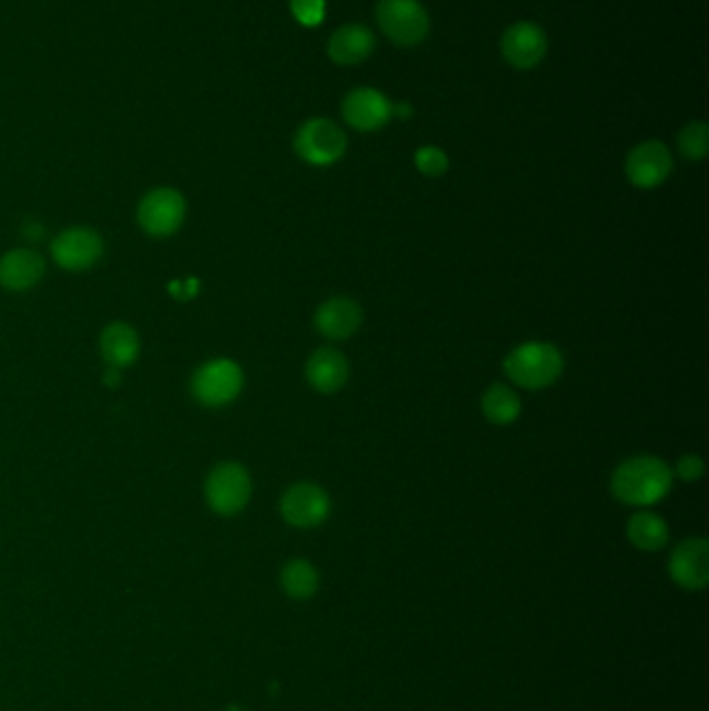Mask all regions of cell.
<instances>
[{"label":"cell","instance_id":"cell-2","mask_svg":"<svg viewBox=\"0 0 709 711\" xmlns=\"http://www.w3.org/2000/svg\"><path fill=\"white\" fill-rule=\"evenodd\" d=\"M504 373L516 387L547 389L562 377L564 356L549 341H527L504 358Z\"/></svg>","mask_w":709,"mask_h":711},{"label":"cell","instance_id":"cell-8","mask_svg":"<svg viewBox=\"0 0 709 711\" xmlns=\"http://www.w3.org/2000/svg\"><path fill=\"white\" fill-rule=\"evenodd\" d=\"M279 510L283 520L296 529H314L329 518L331 499L321 485L296 483L283 493Z\"/></svg>","mask_w":709,"mask_h":711},{"label":"cell","instance_id":"cell-6","mask_svg":"<svg viewBox=\"0 0 709 711\" xmlns=\"http://www.w3.org/2000/svg\"><path fill=\"white\" fill-rule=\"evenodd\" d=\"M244 387V373L240 364L229 358H217L202 364L192 377L194 398L208 408L227 406L238 398Z\"/></svg>","mask_w":709,"mask_h":711},{"label":"cell","instance_id":"cell-14","mask_svg":"<svg viewBox=\"0 0 709 711\" xmlns=\"http://www.w3.org/2000/svg\"><path fill=\"white\" fill-rule=\"evenodd\" d=\"M314 325L319 333L331 341H346L362 327V308L346 296L323 302L314 314Z\"/></svg>","mask_w":709,"mask_h":711},{"label":"cell","instance_id":"cell-4","mask_svg":"<svg viewBox=\"0 0 709 711\" xmlns=\"http://www.w3.org/2000/svg\"><path fill=\"white\" fill-rule=\"evenodd\" d=\"M204 495L210 510L221 516L242 512L252 495V481L248 470L238 462H223L208 474Z\"/></svg>","mask_w":709,"mask_h":711},{"label":"cell","instance_id":"cell-11","mask_svg":"<svg viewBox=\"0 0 709 711\" xmlns=\"http://www.w3.org/2000/svg\"><path fill=\"white\" fill-rule=\"evenodd\" d=\"M672 581L687 589L699 591L709 581V543L705 537H689L680 541L668 564Z\"/></svg>","mask_w":709,"mask_h":711},{"label":"cell","instance_id":"cell-26","mask_svg":"<svg viewBox=\"0 0 709 711\" xmlns=\"http://www.w3.org/2000/svg\"><path fill=\"white\" fill-rule=\"evenodd\" d=\"M393 115H398L400 119H408V117H412V107L408 102L393 104Z\"/></svg>","mask_w":709,"mask_h":711},{"label":"cell","instance_id":"cell-20","mask_svg":"<svg viewBox=\"0 0 709 711\" xmlns=\"http://www.w3.org/2000/svg\"><path fill=\"white\" fill-rule=\"evenodd\" d=\"M481 410L485 414V418L489 420L491 425L497 427H508L520 418L522 414V402L520 395L504 383H493L491 387H487V391L483 393L481 400Z\"/></svg>","mask_w":709,"mask_h":711},{"label":"cell","instance_id":"cell-12","mask_svg":"<svg viewBox=\"0 0 709 711\" xmlns=\"http://www.w3.org/2000/svg\"><path fill=\"white\" fill-rule=\"evenodd\" d=\"M341 117L358 131H377L393 117V104L375 88H356L341 102Z\"/></svg>","mask_w":709,"mask_h":711},{"label":"cell","instance_id":"cell-10","mask_svg":"<svg viewBox=\"0 0 709 711\" xmlns=\"http://www.w3.org/2000/svg\"><path fill=\"white\" fill-rule=\"evenodd\" d=\"M50 252L59 267L67 271H84L100 260L104 244L96 231L88 227H71L52 240Z\"/></svg>","mask_w":709,"mask_h":711},{"label":"cell","instance_id":"cell-3","mask_svg":"<svg viewBox=\"0 0 709 711\" xmlns=\"http://www.w3.org/2000/svg\"><path fill=\"white\" fill-rule=\"evenodd\" d=\"M348 138L337 123L331 119H310L306 121L294 138V150L304 163L312 167L335 165L346 154Z\"/></svg>","mask_w":709,"mask_h":711},{"label":"cell","instance_id":"cell-13","mask_svg":"<svg viewBox=\"0 0 709 711\" xmlns=\"http://www.w3.org/2000/svg\"><path fill=\"white\" fill-rule=\"evenodd\" d=\"M547 52V36L537 23L520 21L502 36V55L516 69L537 67Z\"/></svg>","mask_w":709,"mask_h":711},{"label":"cell","instance_id":"cell-25","mask_svg":"<svg viewBox=\"0 0 709 711\" xmlns=\"http://www.w3.org/2000/svg\"><path fill=\"white\" fill-rule=\"evenodd\" d=\"M676 477L680 481H685V483H695L703 477V472H705V462L699 454H685V456H680L674 470H672Z\"/></svg>","mask_w":709,"mask_h":711},{"label":"cell","instance_id":"cell-7","mask_svg":"<svg viewBox=\"0 0 709 711\" xmlns=\"http://www.w3.org/2000/svg\"><path fill=\"white\" fill-rule=\"evenodd\" d=\"M672 167H674V158L670 148L658 140L637 144L628 152L624 161V173L628 181L639 190L660 188L670 177Z\"/></svg>","mask_w":709,"mask_h":711},{"label":"cell","instance_id":"cell-9","mask_svg":"<svg viewBox=\"0 0 709 711\" xmlns=\"http://www.w3.org/2000/svg\"><path fill=\"white\" fill-rule=\"evenodd\" d=\"M186 219V200L173 188H156L148 192L138 206L142 229L154 237L175 233Z\"/></svg>","mask_w":709,"mask_h":711},{"label":"cell","instance_id":"cell-5","mask_svg":"<svg viewBox=\"0 0 709 711\" xmlns=\"http://www.w3.org/2000/svg\"><path fill=\"white\" fill-rule=\"evenodd\" d=\"M377 23L398 46H416L429 34V15L418 0H379Z\"/></svg>","mask_w":709,"mask_h":711},{"label":"cell","instance_id":"cell-1","mask_svg":"<svg viewBox=\"0 0 709 711\" xmlns=\"http://www.w3.org/2000/svg\"><path fill=\"white\" fill-rule=\"evenodd\" d=\"M674 483L672 468L655 456H635L624 460L612 474L610 491L618 502L645 508L662 502Z\"/></svg>","mask_w":709,"mask_h":711},{"label":"cell","instance_id":"cell-15","mask_svg":"<svg viewBox=\"0 0 709 711\" xmlns=\"http://www.w3.org/2000/svg\"><path fill=\"white\" fill-rule=\"evenodd\" d=\"M377 46L375 34L360 23H348L337 28L327 44V52L333 63L352 67L360 65L362 61L369 59L373 55V50Z\"/></svg>","mask_w":709,"mask_h":711},{"label":"cell","instance_id":"cell-18","mask_svg":"<svg viewBox=\"0 0 709 711\" xmlns=\"http://www.w3.org/2000/svg\"><path fill=\"white\" fill-rule=\"evenodd\" d=\"M100 352L102 358L107 360V364L115 368V371L129 366L138 358L140 352L136 329L125 323H111L100 335Z\"/></svg>","mask_w":709,"mask_h":711},{"label":"cell","instance_id":"cell-16","mask_svg":"<svg viewBox=\"0 0 709 711\" xmlns=\"http://www.w3.org/2000/svg\"><path fill=\"white\" fill-rule=\"evenodd\" d=\"M348 377H350V364L339 350L321 348L306 362L308 385L323 395H331L337 393L339 389H344Z\"/></svg>","mask_w":709,"mask_h":711},{"label":"cell","instance_id":"cell-17","mask_svg":"<svg viewBox=\"0 0 709 711\" xmlns=\"http://www.w3.org/2000/svg\"><path fill=\"white\" fill-rule=\"evenodd\" d=\"M44 275V260L38 252L19 248L0 258V285L11 292H25Z\"/></svg>","mask_w":709,"mask_h":711},{"label":"cell","instance_id":"cell-22","mask_svg":"<svg viewBox=\"0 0 709 711\" xmlns=\"http://www.w3.org/2000/svg\"><path fill=\"white\" fill-rule=\"evenodd\" d=\"M678 152L687 161H701L709 150V127L703 121H691L678 131Z\"/></svg>","mask_w":709,"mask_h":711},{"label":"cell","instance_id":"cell-19","mask_svg":"<svg viewBox=\"0 0 709 711\" xmlns=\"http://www.w3.org/2000/svg\"><path fill=\"white\" fill-rule=\"evenodd\" d=\"M626 539L641 551H660L670 539V529L660 514L641 510L626 522Z\"/></svg>","mask_w":709,"mask_h":711},{"label":"cell","instance_id":"cell-24","mask_svg":"<svg viewBox=\"0 0 709 711\" xmlns=\"http://www.w3.org/2000/svg\"><path fill=\"white\" fill-rule=\"evenodd\" d=\"M290 9L304 28H314L325 19V0H290Z\"/></svg>","mask_w":709,"mask_h":711},{"label":"cell","instance_id":"cell-23","mask_svg":"<svg viewBox=\"0 0 709 711\" xmlns=\"http://www.w3.org/2000/svg\"><path fill=\"white\" fill-rule=\"evenodd\" d=\"M414 165L425 177H441L450 169V158L437 146H423L414 154Z\"/></svg>","mask_w":709,"mask_h":711},{"label":"cell","instance_id":"cell-21","mask_svg":"<svg viewBox=\"0 0 709 711\" xmlns=\"http://www.w3.org/2000/svg\"><path fill=\"white\" fill-rule=\"evenodd\" d=\"M281 587L292 599H310L319 589V572L306 560H292L281 572Z\"/></svg>","mask_w":709,"mask_h":711}]
</instances>
